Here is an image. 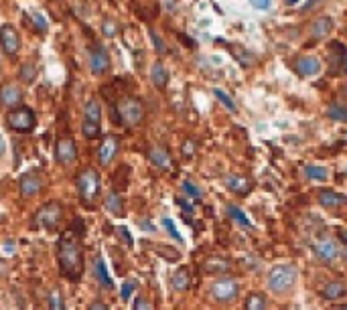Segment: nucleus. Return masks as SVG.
<instances>
[{"label":"nucleus","instance_id":"39","mask_svg":"<svg viewBox=\"0 0 347 310\" xmlns=\"http://www.w3.org/2000/svg\"><path fill=\"white\" fill-rule=\"evenodd\" d=\"M116 233H118V237H122V241L126 246H132V235H130L128 227H116Z\"/></svg>","mask_w":347,"mask_h":310},{"label":"nucleus","instance_id":"27","mask_svg":"<svg viewBox=\"0 0 347 310\" xmlns=\"http://www.w3.org/2000/svg\"><path fill=\"white\" fill-rule=\"evenodd\" d=\"M228 270H230V263L224 259L211 258L205 261V272H209V274H220V272H228Z\"/></svg>","mask_w":347,"mask_h":310},{"label":"nucleus","instance_id":"45","mask_svg":"<svg viewBox=\"0 0 347 310\" xmlns=\"http://www.w3.org/2000/svg\"><path fill=\"white\" fill-rule=\"evenodd\" d=\"M106 308H108V304L102 302V300H94V302L90 304V310H106Z\"/></svg>","mask_w":347,"mask_h":310},{"label":"nucleus","instance_id":"20","mask_svg":"<svg viewBox=\"0 0 347 310\" xmlns=\"http://www.w3.org/2000/svg\"><path fill=\"white\" fill-rule=\"evenodd\" d=\"M148 156H150V162L157 168H161V170H169L171 168V156H169V152L165 148H153Z\"/></svg>","mask_w":347,"mask_h":310},{"label":"nucleus","instance_id":"15","mask_svg":"<svg viewBox=\"0 0 347 310\" xmlns=\"http://www.w3.org/2000/svg\"><path fill=\"white\" fill-rule=\"evenodd\" d=\"M296 71L305 77H313L321 71V61L317 57H300L296 61Z\"/></svg>","mask_w":347,"mask_h":310},{"label":"nucleus","instance_id":"10","mask_svg":"<svg viewBox=\"0 0 347 310\" xmlns=\"http://www.w3.org/2000/svg\"><path fill=\"white\" fill-rule=\"evenodd\" d=\"M209 296L218 302H230L237 298V284L233 280H218L209 288Z\"/></svg>","mask_w":347,"mask_h":310},{"label":"nucleus","instance_id":"40","mask_svg":"<svg viewBox=\"0 0 347 310\" xmlns=\"http://www.w3.org/2000/svg\"><path fill=\"white\" fill-rule=\"evenodd\" d=\"M163 225H165V227L169 229V233L173 235V237L177 239V241H183V237H181V235H179V231L175 229V223L171 221V219H163Z\"/></svg>","mask_w":347,"mask_h":310},{"label":"nucleus","instance_id":"4","mask_svg":"<svg viewBox=\"0 0 347 310\" xmlns=\"http://www.w3.org/2000/svg\"><path fill=\"white\" fill-rule=\"evenodd\" d=\"M298 272L292 265H276L270 274H268V288L274 294H287L290 288L296 284Z\"/></svg>","mask_w":347,"mask_h":310},{"label":"nucleus","instance_id":"19","mask_svg":"<svg viewBox=\"0 0 347 310\" xmlns=\"http://www.w3.org/2000/svg\"><path fill=\"white\" fill-rule=\"evenodd\" d=\"M331 31H333V18H327V16L317 18V20L313 23V27H311V33H313L317 39H325V37H329V35H331Z\"/></svg>","mask_w":347,"mask_h":310},{"label":"nucleus","instance_id":"5","mask_svg":"<svg viewBox=\"0 0 347 310\" xmlns=\"http://www.w3.org/2000/svg\"><path fill=\"white\" fill-rule=\"evenodd\" d=\"M116 109H118L120 122L124 126H128V128L138 126L142 122V118H144V107L136 98H122L116 105Z\"/></svg>","mask_w":347,"mask_h":310},{"label":"nucleus","instance_id":"34","mask_svg":"<svg viewBox=\"0 0 347 310\" xmlns=\"http://www.w3.org/2000/svg\"><path fill=\"white\" fill-rule=\"evenodd\" d=\"M246 308H250V310L266 308V302L262 300V296H258V294H252V296L246 300Z\"/></svg>","mask_w":347,"mask_h":310},{"label":"nucleus","instance_id":"23","mask_svg":"<svg viewBox=\"0 0 347 310\" xmlns=\"http://www.w3.org/2000/svg\"><path fill=\"white\" fill-rule=\"evenodd\" d=\"M226 185H228V189L233 191V193H246V191L250 189L248 179H244V176H240V174H230V176L226 179Z\"/></svg>","mask_w":347,"mask_h":310},{"label":"nucleus","instance_id":"37","mask_svg":"<svg viewBox=\"0 0 347 310\" xmlns=\"http://www.w3.org/2000/svg\"><path fill=\"white\" fill-rule=\"evenodd\" d=\"M183 191H185L187 195H191L193 199H199V197H201V191H199L191 181H185V183H183Z\"/></svg>","mask_w":347,"mask_h":310},{"label":"nucleus","instance_id":"43","mask_svg":"<svg viewBox=\"0 0 347 310\" xmlns=\"http://www.w3.org/2000/svg\"><path fill=\"white\" fill-rule=\"evenodd\" d=\"M250 4H254L260 10H268L272 6V0H250Z\"/></svg>","mask_w":347,"mask_h":310},{"label":"nucleus","instance_id":"41","mask_svg":"<svg viewBox=\"0 0 347 310\" xmlns=\"http://www.w3.org/2000/svg\"><path fill=\"white\" fill-rule=\"evenodd\" d=\"M14 250H16V243H14L12 239H6V241L2 243V254H4V256H12Z\"/></svg>","mask_w":347,"mask_h":310},{"label":"nucleus","instance_id":"22","mask_svg":"<svg viewBox=\"0 0 347 310\" xmlns=\"http://www.w3.org/2000/svg\"><path fill=\"white\" fill-rule=\"evenodd\" d=\"M347 292L345 284L343 282H329L325 288H323V296L327 298V300H339V298H343Z\"/></svg>","mask_w":347,"mask_h":310},{"label":"nucleus","instance_id":"8","mask_svg":"<svg viewBox=\"0 0 347 310\" xmlns=\"http://www.w3.org/2000/svg\"><path fill=\"white\" fill-rule=\"evenodd\" d=\"M0 47L8 57H16V53L20 49V35L8 23L0 27Z\"/></svg>","mask_w":347,"mask_h":310},{"label":"nucleus","instance_id":"11","mask_svg":"<svg viewBox=\"0 0 347 310\" xmlns=\"http://www.w3.org/2000/svg\"><path fill=\"white\" fill-rule=\"evenodd\" d=\"M88 63H90L92 75H104L110 69V55H108V51L102 45H96V47L90 49Z\"/></svg>","mask_w":347,"mask_h":310},{"label":"nucleus","instance_id":"3","mask_svg":"<svg viewBox=\"0 0 347 310\" xmlns=\"http://www.w3.org/2000/svg\"><path fill=\"white\" fill-rule=\"evenodd\" d=\"M102 132V105L96 98L88 100L83 105V120H81V134L88 140L98 138Z\"/></svg>","mask_w":347,"mask_h":310},{"label":"nucleus","instance_id":"25","mask_svg":"<svg viewBox=\"0 0 347 310\" xmlns=\"http://www.w3.org/2000/svg\"><path fill=\"white\" fill-rule=\"evenodd\" d=\"M27 16L31 18V25H33L39 33H45V31L49 29V23H47V18H45L43 12H39V10H29Z\"/></svg>","mask_w":347,"mask_h":310},{"label":"nucleus","instance_id":"47","mask_svg":"<svg viewBox=\"0 0 347 310\" xmlns=\"http://www.w3.org/2000/svg\"><path fill=\"white\" fill-rule=\"evenodd\" d=\"M191 148H193V146H191V142H187V144L183 146V154L191 156V154H193V150H191Z\"/></svg>","mask_w":347,"mask_h":310},{"label":"nucleus","instance_id":"35","mask_svg":"<svg viewBox=\"0 0 347 310\" xmlns=\"http://www.w3.org/2000/svg\"><path fill=\"white\" fill-rule=\"evenodd\" d=\"M213 94H215V98H218L220 102L224 103V105H226L228 109H231V112H235V103H233V100H231V98L228 96V94H226V92H224V90H215Z\"/></svg>","mask_w":347,"mask_h":310},{"label":"nucleus","instance_id":"28","mask_svg":"<svg viewBox=\"0 0 347 310\" xmlns=\"http://www.w3.org/2000/svg\"><path fill=\"white\" fill-rule=\"evenodd\" d=\"M47 304H49V308H53V310H63V308H65L63 294L59 292L57 288H55V290H51V294L47 296Z\"/></svg>","mask_w":347,"mask_h":310},{"label":"nucleus","instance_id":"13","mask_svg":"<svg viewBox=\"0 0 347 310\" xmlns=\"http://www.w3.org/2000/svg\"><path fill=\"white\" fill-rule=\"evenodd\" d=\"M20 102H23V90H20V85H16V83H4V85L0 87V105H2V107L12 109V107L20 105Z\"/></svg>","mask_w":347,"mask_h":310},{"label":"nucleus","instance_id":"31","mask_svg":"<svg viewBox=\"0 0 347 310\" xmlns=\"http://www.w3.org/2000/svg\"><path fill=\"white\" fill-rule=\"evenodd\" d=\"M102 33H104V37H116L118 35V23L114 18H106L102 23Z\"/></svg>","mask_w":347,"mask_h":310},{"label":"nucleus","instance_id":"6","mask_svg":"<svg viewBox=\"0 0 347 310\" xmlns=\"http://www.w3.org/2000/svg\"><path fill=\"white\" fill-rule=\"evenodd\" d=\"M6 122H8L10 130H14V132H31L37 126V116H35V112L31 107L16 105V107H12L8 112Z\"/></svg>","mask_w":347,"mask_h":310},{"label":"nucleus","instance_id":"1","mask_svg":"<svg viewBox=\"0 0 347 310\" xmlns=\"http://www.w3.org/2000/svg\"><path fill=\"white\" fill-rule=\"evenodd\" d=\"M57 261L59 272L69 282H79L83 274V254L77 241V235L71 233V229L59 239L57 243Z\"/></svg>","mask_w":347,"mask_h":310},{"label":"nucleus","instance_id":"49","mask_svg":"<svg viewBox=\"0 0 347 310\" xmlns=\"http://www.w3.org/2000/svg\"><path fill=\"white\" fill-rule=\"evenodd\" d=\"M289 2H290V4H294V2H296V0H289Z\"/></svg>","mask_w":347,"mask_h":310},{"label":"nucleus","instance_id":"24","mask_svg":"<svg viewBox=\"0 0 347 310\" xmlns=\"http://www.w3.org/2000/svg\"><path fill=\"white\" fill-rule=\"evenodd\" d=\"M37 73H39V69H37V65H35L33 61L23 63L20 69H18V77H20L25 83H33V81L37 79Z\"/></svg>","mask_w":347,"mask_h":310},{"label":"nucleus","instance_id":"46","mask_svg":"<svg viewBox=\"0 0 347 310\" xmlns=\"http://www.w3.org/2000/svg\"><path fill=\"white\" fill-rule=\"evenodd\" d=\"M4 154H6V140H4V136L0 132V158H4Z\"/></svg>","mask_w":347,"mask_h":310},{"label":"nucleus","instance_id":"7","mask_svg":"<svg viewBox=\"0 0 347 310\" xmlns=\"http://www.w3.org/2000/svg\"><path fill=\"white\" fill-rule=\"evenodd\" d=\"M61 219H63V207L59 205L57 201H51L37 211L35 225L41 227V229H47V231H55L61 223Z\"/></svg>","mask_w":347,"mask_h":310},{"label":"nucleus","instance_id":"16","mask_svg":"<svg viewBox=\"0 0 347 310\" xmlns=\"http://www.w3.org/2000/svg\"><path fill=\"white\" fill-rule=\"evenodd\" d=\"M94 276H96V280L104 286V288H114V280H112V276L108 274V265H106V261L102 256H98V259L94 261Z\"/></svg>","mask_w":347,"mask_h":310},{"label":"nucleus","instance_id":"44","mask_svg":"<svg viewBox=\"0 0 347 310\" xmlns=\"http://www.w3.org/2000/svg\"><path fill=\"white\" fill-rule=\"evenodd\" d=\"M134 308H153V304H150L148 300H144V298H138V300L134 302Z\"/></svg>","mask_w":347,"mask_h":310},{"label":"nucleus","instance_id":"18","mask_svg":"<svg viewBox=\"0 0 347 310\" xmlns=\"http://www.w3.org/2000/svg\"><path fill=\"white\" fill-rule=\"evenodd\" d=\"M150 79H153V83H155L159 90L167 87V83H169V71H167V67H165L161 61H157V63L153 65V69H150Z\"/></svg>","mask_w":347,"mask_h":310},{"label":"nucleus","instance_id":"50","mask_svg":"<svg viewBox=\"0 0 347 310\" xmlns=\"http://www.w3.org/2000/svg\"><path fill=\"white\" fill-rule=\"evenodd\" d=\"M0 274H2V265H0Z\"/></svg>","mask_w":347,"mask_h":310},{"label":"nucleus","instance_id":"30","mask_svg":"<svg viewBox=\"0 0 347 310\" xmlns=\"http://www.w3.org/2000/svg\"><path fill=\"white\" fill-rule=\"evenodd\" d=\"M307 176L315 179V181H325L327 179V170L323 166H307Z\"/></svg>","mask_w":347,"mask_h":310},{"label":"nucleus","instance_id":"33","mask_svg":"<svg viewBox=\"0 0 347 310\" xmlns=\"http://www.w3.org/2000/svg\"><path fill=\"white\" fill-rule=\"evenodd\" d=\"M148 35H150V41H153V45H155V49L157 53H161V55H165L167 53V45H165V41L159 37V33H155L153 29L148 31Z\"/></svg>","mask_w":347,"mask_h":310},{"label":"nucleus","instance_id":"38","mask_svg":"<svg viewBox=\"0 0 347 310\" xmlns=\"http://www.w3.org/2000/svg\"><path fill=\"white\" fill-rule=\"evenodd\" d=\"M134 288H136V282H124V286H122V300H128L130 296H132V292H134Z\"/></svg>","mask_w":347,"mask_h":310},{"label":"nucleus","instance_id":"14","mask_svg":"<svg viewBox=\"0 0 347 310\" xmlns=\"http://www.w3.org/2000/svg\"><path fill=\"white\" fill-rule=\"evenodd\" d=\"M118 148H120L118 138H116V136H106V138H104V142L100 144V150H98L100 162H102L104 166H106V164H110V162L116 158V154H118Z\"/></svg>","mask_w":347,"mask_h":310},{"label":"nucleus","instance_id":"17","mask_svg":"<svg viewBox=\"0 0 347 310\" xmlns=\"http://www.w3.org/2000/svg\"><path fill=\"white\" fill-rule=\"evenodd\" d=\"M313 250H315V254L323 261H331V259L337 258V248H335V243L331 239H323V241L315 243Z\"/></svg>","mask_w":347,"mask_h":310},{"label":"nucleus","instance_id":"29","mask_svg":"<svg viewBox=\"0 0 347 310\" xmlns=\"http://www.w3.org/2000/svg\"><path fill=\"white\" fill-rule=\"evenodd\" d=\"M327 114H329V116H331L333 120H339V122H347V107L339 105V103L331 105V107L327 109Z\"/></svg>","mask_w":347,"mask_h":310},{"label":"nucleus","instance_id":"21","mask_svg":"<svg viewBox=\"0 0 347 310\" xmlns=\"http://www.w3.org/2000/svg\"><path fill=\"white\" fill-rule=\"evenodd\" d=\"M104 207H106V211L110 215H116V217H122V213H124V203H122V199H120V195L116 191H112L104 199Z\"/></svg>","mask_w":347,"mask_h":310},{"label":"nucleus","instance_id":"9","mask_svg":"<svg viewBox=\"0 0 347 310\" xmlns=\"http://www.w3.org/2000/svg\"><path fill=\"white\" fill-rule=\"evenodd\" d=\"M55 158H57L59 164H63V166H69V164L75 162V158H77V146H75V142H73L71 136H61V138H57V142H55Z\"/></svg>","mask_w":347,"mask_h":310},{"label":"nucleus","instance_id":"51","mask_svg":"<svg viewBox=\"0 0 347 310\" xmlns=\"http://www.w3.org/2000/svg\"><path fill=\"white\" fill-rule=\"evenodd\" d=\"M345 71H347V61H345Z\"/></svg>","mask_w":347,"mask_h":310},{"label":"nucleus","instance_id":"36","mask_svg":"<svg viewBox=\"0 0 347 310\" xmlns=\"http://www.w3.org/2000/svg\"><path fill=\"white\" fill-rule=\"evenodd\" d=\"M339 197L335 195V193H329V191H325V193H321V203L325 207H337V201Z\"/></svg>","mask_w":347,"mask_h":310},{"label":"nucleus","instance_id":"42","mask_svg":"<svg viewBox=\"0 0 347 310\" xmlns=\"http://www.w3.org/2000/svg\"><path fill=\"white\" fill-rule=\"evenodd\" d=\"M165 248H167V246H157V252H159V254H163L167 259H179V252H171V250L167 252Z\"/></svg>","mask_w":347,"mask_h":310},{"label":"nucleus","instance_id":"2","mask_svg":"<svg viewBox=\"0 0 347 310\" xmlns=\"http://www.w3.org/2000/svg\"><path fill=\"white\" fill-rule=\"evenodd\" d=\"M75 187H77L79 201H81L83 205L92 207L96 203V199L100 197V193H102V176H100V172L94 170V168H83V170L77 174Z\"/></svg>","mask_w":347,"mask_h":310},{"label":"nucleus","instance_id":"32","mask_svg":"<svg viewBox=\"0 0 347 310\" xmlns=\"http://www.w3.org/2000/svg\"><path fill=\"white\" fill-rule=\"evenodd\" d=\"M228 213H230L231 219H235L240 225H244V227H248V225H250V219H248V217H246V215H244L237 207H228Z\"/></svg>","mask_w":347,"mask_h":310},{"label":"nucleus","instance_id":"26","mask_svg":"<svg viewBox=\"0 0 347 310\" xmlns=\"http://www.w3.org/2000/svg\"><path fill=\"white\" fill-rule=\"evenodd\" d=\"M173 288L175 290H179V292H183V290H187L189 288V274H187V270H177L173 274Z\"/></svg>","mask_w":347,"mask_h":310},{"label":"nucleus","instance_id":"48","mask_svg":"<svg viewBox=\"0 0 347 310\" xmlns=\"http://www.w3.org/2000/svg\"><path fill=\"white\" fill-rule=\"evenodd\" d=\"M341 239H343V241H345V243H347V231H345V229L341 231Z\"/></svg>","mask_w":347,"mask_h":310},{"label":"nucleus","instance_id":"12","mask_svg":"<svg viewBox=\"0 0 347 310\" xmlns=\"http://www.w3.org/2000/svg\"><path fill=\"white\" fill-rule=\"evenodd\" d=\"M18 187H20V195H23L25 199H29V197H35V195L41 193V189H43V179H41L37 172H27V174L20 176Z\"/></svg>","mask_w":347,"mask_h":310}]
</instances>
